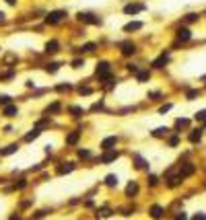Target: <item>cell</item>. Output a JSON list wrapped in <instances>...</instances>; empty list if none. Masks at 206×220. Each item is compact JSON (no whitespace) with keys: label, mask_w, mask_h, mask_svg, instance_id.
<instances>
[{"label":"cell","mask_w":206,"mask_h":220,"mask_svg":"<svg viewBox=\"0 0 206 220\" xmlns=\"http://www.w3.org/2000/svg\"><path fill=\"white\" fill-rule=\"evenodd\" d=\"M6 2H8V4H14V0H6Z\"/></svg>","instance_id":"b9f144b4"},{"label":"cell","mask_w":206,"mask_h":220,"mask_svg":"<svg viewBox=\"0 0 206 220\" xmlns=\"http://www.w3.org/2000/svg\"><path fill=\"white\" fill-rule=\"evenodd\" d=\"M64 14H66L64 10H54V13L48 14V19H46V21H48L50 25H56V23H60V19L64 17Z\"/></svg>","instance_id":"3957f363"},{"label":"cell","mask_w":206,"mask_h":220,"mask_svg":"<svg viewBox=\"0 0 206 220\" xmlns=\"http://www.w3.org/2000/svg\"><path fill=\"white\" fill-rule=\"evenodd\" d=\"M190 37H192V31H190V29H179L177 31V39H181V41H188V39H190Z\"/></svg>","instance_id":"5b68a950"},{"label":"cell","mask_w":206,"mask_h":220,"mask_svg":"<svg viewBox=\"0 0 206 220\" xmlns=\"http://www.w3.org/2000/svg\"><path fill=\"white\" fill-rule=\"evenodd\" d=\"M78 138H81V132H72V134L66 138V144H76V142H78Z\"/></svg>","instance_id":"30bf717a"},{"label":"cell","mask_w":206,"mask_h":220,"mask_svg":"<svg viewBox=\"0 0 206 220\" xmlns=\"http://www.w3.org/2000/svg\"><path fill=\"white\" fill-rule=\"evenodd\" d=\"M8 101H10V97H8V95H0V105H6Z\"/></svg>","instance_id":"f1b7e54d"},{"label":"cell","mask_w":206,"mask_h":220,"mask_svg":"<svg viewBox=\"0 0 206 220\" xmlns=\"http://www.w3.org/2000/svg\"><path fill=\"white\" fill-rule=\"evenodd\" d=\"M167 132H169L167 128H157V130L153 132V136H155V138H161V136H167Z\"/></svg>","instance_id":"d6986e66"},{"label":"cell","mask_w":206,"mask_h":220,"mask_svg":"<svg viewBox=\"0 0 206 220\" xmlns=\"http://www.w3.org/2000/svg\"><path fill=\"white\" fill-rule=\"evenodd\" d=\"M196 95H198V91H190V93H188V99H194Z\"/></svg>","instance_id":"f35d334b"},{"label":"cell","mask_w":206,"mask_h":220,"mask_svg":"<svg viewBox=\"0 0 206 220\" xmlns=\"http://www.w3.org/2000/svg\"><path fill=\"white\" fill-rule=\"evenodd\" d=\"M134 52H136V48H134V43H130V41L122 43V54H124V56H132Z\"/></svg>","instance_id":"277c9868"},{"label":"cell","mask_w":206,"mask_h":220,"mask_svg":"<svg viewBox=\"0 0 206 220\" xmlns=\"http://www.w3.org/2000/svg\"><path fill=\"white\" fill-rule=\"evenodd\" d=\"M134 160H136V167H138V169H146V163H144L138 154H134Z\"/></svg>","instance_id":"7402d4cb"},{"label":"cell","mask_w":206,"mask_h":220,"mask_svg":"<svg viewBox=\"0 0 206 220\" xmlns=\"http://www.w3.org/2000/svg\"><path fill=\"white\" fill-rule=\"evenodd\" d=\"M97 214H99V216H109V210H107V208H101V210H97Z\"/></svg>","instance_id":"4dcf8cb0"},{"label":"cell","mask_w":206,"mask_h":220,"mask_svg":"<svg viewBox=\"0 0 206 220\" xmlns=\"http://www.w3.org/2000/svg\"><path fill=\"white\" fill-rule=\"evenodd\" d=\"M95 49V43H87V45H82V52H93Z\"/></svg>","instance_id":"83f0119b"},{"label":"cell","mask_w":206,"mask_h":220,"mask_svg":"<svg viewBox=\"0 0 206 220\" xmlns=\"http://www.w3.org/2000/svg\"><path fill=\"white\" fill-rule=\"evenodd\" d=\"M196 19H198V14H194V13H190L188 17H185V21H190V23H194Z\"/></svg>","instance_id":"f546056e"},{"label":"cell","mask_w":206,"mask_h":220,"mask_svg":"<svg viewBox=\"0 0 206 220\" xmlns=\"http://www.w3.org/2000/svg\"><path fill=\"white\" fill-rule=\"evenodd\" d=\"M175 220H185V214H184V212H179L177 216H175Z\"/></svg>","instance_id":"ab89813d"},{"label":"cell","mask_w":206,"mask_h":220,"mask_svg":"<svg viewBox=\"0 0 206 220\" xmlns=\"http://www.w3.org/2000/svg\"><path fill=\"white\" fill-rule=\"evenodd\" d=\"M105 183H107L109 187H116L117 185V177L116 175H107V177H105Z\"/></svg>","instance_id":"2e32d148"},{"label":"cell","mask_w":206,"mask_h":220,"mask_svg":"<svg viewBox=\"0 0 206 220\" xmlns=\"http://www.w3.org/2000/svg\"><path fill=\"white\" fill-rule=\"evenodd\" d=\"M196 119H198V122H204V119H206V109L198 111V113H196Z\"/></svg>","instance_id":"d4e9b609"},{"label":"cell","mask_w":206,"mask_h":220,"mask_svg":"<svg viewBox=\"0 0 206 220\" xmlns=\"http://www.w3.org/2000/svg\"><path fill=\"white\" fill-rule=\"evenodd\" d=\"M116 158H117L116 150H113V152H105V154L101 156V163H111V160H116Z\"/></svg>","instance_id":"9c48e42d"},{"label":"cell","mask_w":206,"mask_h":220,"mask_svg":"<svg viewBox=\"0 0 206 220\" xmlns=\"http://www.w3.org/2000/svg\"><path fill=\"white\" fill-rule=\"evenodd\" d=\"M72 113H74V115H81L82 109H81V107H72Z\"/></svg>","instance_id":"8d00e7d4"},{"label":"cell","mask_w":206,"mask_h":220,"mask_svg":"<svg viewBox=\"0 0 206 220\" xmlns=\"http://www.w3.org/2000/svg\"><path fill=\"white\" fill-rule=\"evenodd\" d=\"M17 148H19V146H17V144H10V146H8V148H6V150H4V154H13V152L17 150Z\"/></svg>","instance_id":"4316f807"},{"label":"cell","mask_w":206,"mask_h":220,"mask_svg":"<svg viewBox=\"0 0 206 220\" xmlns=\"http://www.w3.org/2000/svg\"><path fill=\"white\" fill-rule=\"evenodd\" d=\"M58 109H60V105H58V103H54L52 107H48V113H50V111H52V113H56Z\"/></svg>","instance_id":"1f68e13d"},{"label":"cell","mask_w":206,"mask_h":220,"mask_svg":"<svg viewBox=\"0 0 206 220\" xmlns=\"http://www.w3.org/2000/svg\"><path fill=\"white\" fill-rule=\"evenodd\" d=\"M192 220H206V214H202V212H200V214H196V216H194Z\"/></svg>","instance_id":"d6a6232c"},{"label":"cell","mask_w":206,"mask_h":220,"mask_svg":"<svg viewBox=\"0 0 206 220\" xmlns=\"http://www.w3.org/2000/svg\"><path fill=\"white\" fill-rule=\"evenodd\" d=\"M167 60H169V58H167V54H163V56H159L157 60L153 62V66H155V68H163L165 64H167Z\"/></svg>","instance_id":"52a82bcc"},{"label":"cell","mask_w":206,"mask_h":220,"mask_svg":"<svg viewBox=\"0 0 206 220\" xmlns=\"http://www.w3.org/2000/svg\"><path fill=\"white\" fill-rule=\"evenodd\" d=\"M70 89V84L66 83V84H60V87H58V91H68Z\"/></svg>","instance_id":"74e56055"},{"label":"cell","mask_w":206,"mask_h":220,"mask_svg":"<svg viewBox=\"0 0 206 220\" xmlns=\"http://www.w3.org/2000/svg\"><path fill=\"white\" fill-rule=\"evenodd\" d=\"M82 64H85V62H82V60H74V62H72V66H74V68H81Z\"/></svg>","instance_id":"836d02e7"},{"label":"cell","mask_w":206,"mask_h":220,"mask_svg":"<svg viewBox=\"0 0 206 220\" xmlns=\"http://www.w3.org/2000/svg\"><path fill=\"white\" fill-rule=\"evenodd\" d=\"M89 154H91L89 150H78V156H85V158H87V156H89Z\"/></svg>","instance_id":"d590c367"},{"label":"cell","mask_w":206,"mask_h":220,"mask_svg":"<svg viewBox=\"0 0 206 220\" xmlns=\"http://www.w3.org/2000/svg\"><path fill=\"white\" fill-rule=\"evenodd\" d=\"M204 125H206V119H204Z\"/></svg>","instance_id":"7bdbcfd3"},{"label":"cell","mask_w":206,"mask_h":220,"mask_svg":"<svg viewBox=\"0 0 206 220\" xmlns=\"http://www.w3.org/2000/svg\"><path fill=\"white\" fill-rule=\"evenodd\" d=\"M37 136H39V130H33V132H29L27 136H25V140H27V142H31V140H35Z\"/></svg>","instance_id":"44dd1931"},{"label":"cell","mask_w":206,"mask_h":220,"mask_svg":"<svg viewBox=\"0 0 206 220\" xmlns=\"http://www.w3.org/2000/svg\"><path fill=\"white\" fill-rule=\"evenodd\" d=\"M78 19L85 23H89V25H99L101 23V19H97L93 13H78Z\"/></svg>","instance_id":"6da1fadb"},{"label":"cell","mask_w":206,"mask_h":220,"mask_svg":"<svg viewBox=\"0 0 206 220\" xmlns=\"http://www.w3.org/2000/svg\"><path fill=\"white\" fill-rule=\"evenodd\" d=\"M58 68H60V64H58V62H52V64H48V68H46V70H48V72H56Z\"/></svg>","instance_id":"603a6c76"},{"label":"cell","mask_w":206,"mask_h":220,"mask_svg":"<svg viewBox=\"0 0 206 220\" xmlns=\"http://www.w3.org/2000/svg\"><path fill=\"white\" fill-rule=\"evenodd\" d=\"M200 138H202V130H194L192 134H190V142H198Z\"/></svg>","instance_id":"ac0fdd59"},{"label":"cell","mask_w":206,"mask_h":220,"mask_svg":"<svg viewBox=\"0 0 206 220\" xmlns=\"http://www.w3.org/2000/svg\"><path fill=\"white\" fill-rule=\"evenodd\" d=\"M58 41H48L46 43V52H50V54H54V52H58Z\"/></svg>","instance_id":"4fadbf2b"},{"label":"cell","mask_w":206,"mask_h":220,"mask_svg":"<svg viewBox=\"0 0 206 220\" xmlns=\"http://www.w3.org/2000/svg\"><path fill=\"white\" fill-rule=\"evenodd\" d=\"M142 4H128V6L124 8V13L126 14H134V13H138V10H142Z\"/></svg>","instance_id":"8992f818"},{"label":"cell","mask_w":206,"mask_h":220,"mask_svg":"<svg viewBox=\"0 0 206 220\" xmlns=\"http://www.w3.org/2000/svg\"><path fill=\"white\" fill-rule=\"evenodd\" d=\"M116 142H117V138H116V136H109V138H105V140L101 142V148H105V150H107V148H111Z\"/></svg>","instance_id":"ba28073f"},{"label":"cell","mask_w":206,"mask_h":220,"mask_svg":"<svg viewBox=\"0 0 206 220\" xmlns=\"http://www.w3.org/2000/svg\"><path fill=\"white\" fill-rule=\"evenodd\" d=\"M188 124H190L188 119H177V122H175V128H188Z\"/></svg>","instance_id":"cb8c5ba5"},{"label":"cell","mask_w":206,"mask_h":220,"mask_svg":"<svg viewBox=\"0 0 206 220\" xmlns=\"http://www.w3.org/2000/svg\"><path fill=\"white\" fill-rule=\"evenodd\" d=\"M0 21H4V13H0Z\"/></svg>","instance_id":"60d3db41"},{"label":"cell","mask_w":206,"mask_h":220,"mask_svg":"<svg viewBox=\"0 0 206 220\" xmlns=\"http://www.w3.org/2000/svg\"><path fill=\"white\" fill-rule=\"evenodd\" d=\"M192 173H194V167H192V165H185L184 169L179 171V177L184 179V177H188V175H192Z\"/></svg>","instance_id":"8fae6325"},{"label":"cell","mask_w":206,"mask_h":220,"mask_svg":"<svg viewBox=\"0 0 206 220\" xmlns=\"http://www.w3.org/2000/svg\"><path fill=\"white\" fill-rule=\"evenodd\" d=\"M151 216H153V218H161V216H163V208H161V206H153L151 208Z\"/></svg>","instance_id":"7c38bea8"},{"label":"cell","mask_w":206,"mask_h":220,"mask_svg":"<svg viewBox=\"0 0 206 220\" xmlns=\"http://www.w3.org/2000/svg\"><path fill=\"white\" fill-rule=\"evenodd\" d=\"M4 115H6V117L17 115V107H14V105H6V107H4Z\"/></svg>","instance_id":"9a60e30c"},{"label":"cell","mask_w":206,"mask_h":220,"mask_svg":"<svg viewBox=\"0 0 206 220\" xmlns=\"http://www.w3.org/2000/svg\"><path fill=\"white\" fill-rule=\"evenodd\" d=\"M142 27V23H128L126 25V31H136V29Z\"/></svg>","instance_id":"ffe728a7"},{"label":"cell","mask_w":206,"mask_h":220,"mask_svg":"<svg viewBox=\"0 0 206 220\" xmlns=\"http://www.w3.org/2000/svg\"><path fill=\"white\" fill-rule=\"evenodd\" d=\"M72 169H74V165H72V163H64V165L58 169V173H60V175H64V173H70Z\"/></svg>","instance_id":"5bb4252c"},{"label":"cell","mask_w":206,"mask_h":220,"mask_svg":"<svg viewBox=\"0 0 206 220\" xmlns=\"http://www.w3.org/2000/svg\"><path fill=\"white\" fill-rule=\"evenodd\" d=\"M97 76H99V78H109V64L107 62L97 64Z\"/></svg>","instance_id":"7a4b0ae2"},{"label":"cell","mask_w":206,"mask_h":220,"mask_svg":"<svg viewBox=\"0 0 206 220\" xmlns=\"http://www.w3.org/2000/svg\"><path fill=\"white\" fill-rule=\"evenodd\" d=\"M138 80H140V83L149 80V72H138Z\"/></svg>","instance_id":"484cf974"},{"label":"cell","mask_w":206,"mask_h":220,"mask_svg":"<svg viewBox=\"0 0 206 220\" xmlns=\"http://www.w3.org/2000/svg\"><path fill=\"white\" fill-rule=\"evenodd\" d=\"M136 191H138V185H136V183H134V181H132V183H128V187H126V193H128V195H134Z\"/></svg>","instance_id":"e0dca14e"},{"label":"cell","mask_w":206,"mask_h":220,"mask_svg":"<svg viewBox=\"0 0 206 220\" xmlns=\"http://www.w3.org/2000/svg\"><path fill=\"white\" fill-rule=\"evenodd\" d=\"M149 183H151V185H157V177L151 175V177H149Z\"/></svg>","instance_id":"e575fe53"}]
</instances>
